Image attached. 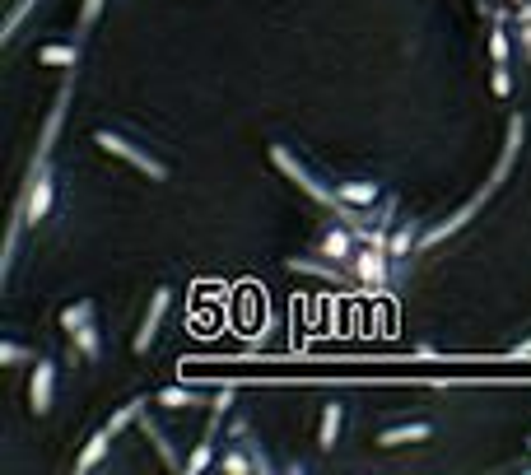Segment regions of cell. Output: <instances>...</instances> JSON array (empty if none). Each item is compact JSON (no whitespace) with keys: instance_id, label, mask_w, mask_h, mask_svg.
I'll return each instance as SVG.
<instances>
[{"instance_id":"cell-1","label":"cell","mask_w":531,"mask_h":475,"mask_svg":"<svg viewBox=\"0 0 531 475\" xmlns=\"http://www.w3.org/2000/svg\"><path fill=\"white\" fill-rule=\"evenodd\" d=\"M75 98V66L66 70V80L56 89L52 108H47V122L38 131V145L28 154V168H24V182H19V196H14V210L10 219H24V224H42L52 215V201H56V177H52V145L61 136V122H66V108Z\"/></svg>"},{"instance_id":"cell-2","label":"cell","mask_w":531,"mask_h":475,"mask_svg":"<svg viewBox=\"0 0 531 475\" xmlns=\"http://www.w3.org/2000/svg\"><path fill=\"white\" fill-rule=\"evenodd\" d=\"M522 140H527V112H513L508 117V136H504V150H499V159H494V173L485 177V187L471 196V201L462 205V210H452L443 224H434V229H424L420 233V252L424 247H434V243H443V238H452V233H462L471 219L485 210V205L499 196V187L508 182V173H513V163H518V150H522Z\"/></svg>"},{"instance_id":"cell-3","label":"cell","mask_w":531,"mask_h":475,"mask_svg":"<svg viewBox=\"0 0 531 475\" xmlns=\"http://www.w3.org/2000/svg\"><path fill=\"white\" fill-rule=\"evenodd\" d=\"M271 163L289 177V182H294V187L303 191V196H313V201H317V205H327V210H331L336 219H345V224H350L354 233L368 229L364 215H359V210H350V205L341 201V191H336V177L322 173V168H317V163L308 159V154H299L294 145H285V140H271Z\"/></svg>"},{"instance_id":"cell-4","label":"cell","mask_w":531,"mask_h":475,"mask_svg":"<svg viewBox=\"0 0 531 475\" xmlns=\"http://www.w3.org/2000/svg\"><path fill=\"white\" fill-rule=\"evenodd\" d=\"M94 145L103 154H112V159H126L131 168H140L145 177H154V182H168V173H173V168H168V163L159 159V154H154L145 140L131 136V131H122V126H98V131H94Z\"/></svg>"},{"instance_id":"cell-5","label":"cell","mask_w":531,"mask_h":475,"mask_svg":"<svg viewBox=\"0 0 531 475\" xmlns=\"http://www.w3.org/2000/svg\"><path fill=\"white\" fill-rule=\"evenodd\" d=\"M233 401H238V387H219V392H215V401H210V420H205V429H201V443L191 448L187 466H182L187 475L210 471V462H215V448H219V434H224V415L233 410Z\"/></svg>"},{"instance_id":"cell-6","label":"cell","mask_w":531,"mask_h":475,"mask_svg":"<svg viewBox=\"0 0 531 475\" xmlns=\"http://www.w3.org/2000/svg\"><path fill=\"white\" fill-rule=\"evenodd\" d=\"M392 266H396V257L387 252V243H364L350 261V275L359 289H392V280H396Z\"/></svg>"},{"instance_id":"cell-7","label":"cell","mask_w":531,"mask_h":475,"mask_svg":"<svg viewBox=\"0 0 531 475\" xmlns=\"http://www.w3.org/2000/svg\"><path fill=\"white\" fill-rule=\"evenodd\" d=\"M359 233L350 229V224H345V219H336V224H327V229L317 233V257H327V261H336V266H350L354 261V252H359Z\"/></svg>"},{"instance_id":"cell-8","label":"cell","mask_w":531,"mask_h":475,"mask_svg":"<svg viewBox=\"0 0 531 475\" xmlns=\"http://www.w3.org/2000/svg\"><path fill=\"white\" fill-rule=\"evenodd\" d=\"M52 406H56V359H33V373H28V410L33 415H52Z\"/></svg>"},{"instance_id":"cell-9","label":"cell","mask_w":531,"mask_h":475,"mask_svg":"<svg viewBox=\"0 0 531 475\" xmlns=\"http://www.w3.org/2000/svg\"><path fill=\"white\" fill-rule=\"evenodd\" d=\"M168 308H173V285H159L150 294V308H145V317H140L136 340H131V350H136V354H150V345L159 340V326H164Z\"/></svg>"},{"instance_id":"cell-10","label":"cell","mask_w":531,"mask_h":475,"mask_svg":"<svg viewBox=\"0 0 531 475\" xmlns=\"http://www.w3.org/2000/svg\"><path fill=\"white\" fill-rule=\"evenodd\" d=\"M336 191H341V201L350 205V210H359V215H368L373 205H382V182H373V177H336Z\"/></svg>"},{"instance_id":"cell-11","label":"cell","mask_w":531,"mask_h":475,"mask_svg":"<svg viewBox=\"0 0 531 475\" xmlns=\"http://www.w3.org/2000/svg\"><path fill=\"white\" fill-rule=\"evenodd\" d=\"M434 438V424L429 420H401L378 429V448H406V443H429Z\"/></svg>"},{"instance_id":"cell-12","label":"cell","mask_w":531,"mask_h":475,"mask_svg":"<svg viewBox=\"0 0 531 475\" xmlns=\"http://www.w3.org/2000/svg\"><path fill=\"white\" fill-rule=\"evenodd\" d=\"M140 429H145V438H150L154 448H159V457L168 462V471H182V466H187V457H177V448H173V438H168V429H164L159 420H154L150 410L140 415Z\"/></svg>"},{"instance_id":"cell-13","label":"cell","mask_w":531,"mask_h":475,"mask_svg":"<svg viewBox=\"0 0 531 475\" xmlns=\"http://www.w3.org/2000/svg\"><path fill=\"white\" fill-rule=\"evenodd\" d=\"M215 396L201 392V387H164L154 392V406H168V410H196V406H210Z\"/></svg>"},{"instance_id":"cell-14","label":"cell","mask_w":531,"mask_h":475,"mask_svg":"<svg viewBox=\"0 0 531 475\" xmlns=\"http://www.w3.org/2000/svg\"><path fill=\"white\" fill-rule=\"evenodd\" d=\"M387 252L396 261H406L410 252H420V229H415V219H396L392 233H387Z\"/></svg>"},{"instance_id":"cell-15","label":"cell","mask_w":531,"mask_h":475,"mask_svg":"<svg viewBox=\"0 0 531 475\" xmlns=\"http://www.w3.org/2000/svg\"><path fill=\"white\" fill-rule=\"evenodd\" d=\"M341 429H345V406L341 401H327V406H322V424H317V448L331 452L336 438H341Z\"/></svg>"},{"instance_id":"cell-16","label":"cell","mask_w":531,"mask_h":475,"mask_svg":"<svg viewBox=\"0 0 531 475\" xmlns=\"http://www.w3.org/2000/svg\"><path fill=\"white\" fill-rule=\"evenodd\" d=\"M38 66H61V70L80 66V38H75V42H42V47H38Z\"/></svg>"},{"instance_id":"cell-17","label":"cell","mask_w":531,"mask_h":475,"mask_svg":"<svg viewBox=\"0 0 531 475\" xmlns=\"http://www.w3.org/2000/svg\"><path fill=\"white\" fill-rule=\"evenodd\" d=\"M108 448H112V434H108V429H94V434H89V443L80 448V457H75V471L89 475L98 462H103V457H108Z\"/></svg>"},{"instance_id":"cell-18","label":"cell","mask_w":531,"mask_h":475,"mask_svg":"<svg viewBox=\"0 0 531 475\" xmlns=\"http://www.w3.org/2000/svg\"><path fill=\"white\" fill-rule=\"evenodd\" d=\"M145 410H150V396H131V401H126V406L117 410V415H112V420L103 424V429H108L112 438H117V434H126L131 424H140V415H145Z\"/></svg>"},{"instance_id":"cell-19","label":"cell","mask_w":531,"mask_h":475,"mask_svg":"<svg viewBox=\"0 0 531 475\" xmlns=\"http://www.w3.org/2000/svg\"><path fill=\"white\" fill-rule=\"evenodd\" d=\"M94 313H98V303L94 299H75V303H66V308H61V317H56V322H61V331H80V326H89L94 322Z\"/></svg>"},{"instance_id":"cell-20","label":"cell","mask_w":531,"mask_h":475,"mask_svg":"<svg viewBox=\"0 0 531 475\" xmlns=\"http://www.w3.org/2000/svg\"><path fill=\"white\" fill-rule=\"evenodd\" d=\"M219 471H229V475H247V471H257V462H252V452L233 438V443H224V457H219Z\"/></svg>"},{"instance_id":"cell-21","label":"cell","mask_w":531,"mask_h":475,"mask_svg":"<svg viewBox=\"0 0 531 475\" xmlns=\"http://www.w3.org/2000/svg\"><path fill=\"white\" fill-rule=\"evenodd\" d=\"M70 340H75V350H80L84 364H98V354H103V336H98V322L80 326V331H70Z\"/></svg>"},{"instance_id":"cell-22","label":"cell","mask_w":531,"mask_h":475,"mask_svg":"<svg viewBox=\"0 0 531 475\" xmlns=\"http://www.w3.org/2000/svg\"><path fill=\"white\" fill-rule=\"evenodd\" d=\"M233 438H238V443H243V448L252 452V462H257V471H275V462L266 457V448L257 443V434L247 429V420H233Z\"/></svg>"},{"instance_id":"cell-23","label":"cell","mask_w":531,"mask_h":475,"mask_svg":"<svg viewBox=\"0 0 531 475\" xmlns=\"http://www.w3.org/2000/svg\"><path fill=\"white\" fill-rule=\"evenodd\" d=\"M508 52H513V42H508L504 14H494V28H490V61H494V66H508Z\"/></svg>"},{"instance_id":"cell-24","label":"cell","mask_w":531,"mask_h":475,"mask_svg":"<svg viewBox=\"0 0 531 475\" xmlns=\"http://www.w3.org/2000/svg\"><path fill=\"white\" fill-rule=\"evenodd\" d=\"M33 5H38V0H14L10 14H5V33H0V42H14V33H19V24L33 14Z\"/></svg>"},{"instance_id":"cell-25","label":"cell","mask_w":531,"mask_h":475,"mask_svg":"<svg viewBox=\"0 0 531 475\" xmlns=\"http://www.w3.org/2000/svg\"><path fill=\"white\" fill-rule=\"evenodd\" d=\"M24 359H38V350H28V345H19V340H5L0 345V364H24Z\"/></svg>"},{"instance_id":"cell-26","label":"cell","mask_w":531,"mask_h":475,"mask_svg":"<svg viewBox=\"0 0 531 475\" xmlns=\"http://www.w3.org/2000/svg\"><path fill=\"white\" fill-rule=\"evenodd\" d=\"M490 89H494V98H513V70H508V66H494L490 70Z\"/></svg>"},{"instance_id":"cell-27","label":"cell","mask_w":531,"mask_h":475,"mask_svg":"<svg viewBox=\"0 0 531 475\" xmlns=\"http://www.w3.org/2000/svg\"><path fill=\"white\" fill-rule=\"evenodd\" d=\"M508 359H531V336H522L513 350H508Z\"/></svg>"},{"instance_id":"cell-28","label":"cell","mask_w":531,"mask_h":475,"mask_svg":"<svg viewBox=\"0 0 531 475\" xmlns=\"http://www.w3.org/2000/svg\"><path fill=\"white\" fill-rule=\"evenodd\" d=\"M522 56L531 61V19H522Z\"/></svg>"},{"instance_id":"cell-29","label":"cell","mask_w":531,"mask_h":475,"mask_svg":"<svg viewBox=\"0 0 531 475\" xmlns=\"http://www.w3.org/2000/svg\"><path fill=\"white\" fill-rule=\"evenodd\" d=\"M518 19H531V0H527V5H518Z\"/></svg>"},{"instance_id":"cell-30","label":"cell","mask_w":531,"mask_h":475,"mask_svg":"<svg viewBox=\"0 0 531 475\" xmlns=\"http://www.w3.org/2000/svg\"><path fill=\"white\" fill-rule=\"evenodd\" d=\"M513 5H527V0H513Z\"/></svg>"},{"instance_id":"cell-31","label":"cell","mask_w":531,"mask_h":475,"mask_svg":"<svg viewBox=\"0 0 531 475\" xmlns=\"http://www.w3.org/2000/svg\"><path fill=\"white\" fill-rule=\"evenodd\" d=\"M527 452H531V438H527Z\"/></svg>"}]
</instances>
